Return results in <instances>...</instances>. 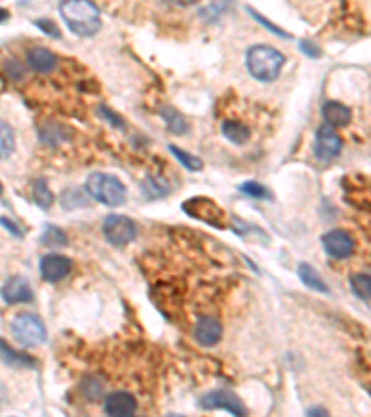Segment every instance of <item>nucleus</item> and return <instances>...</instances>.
<instances>
[{
	"mask_svg": "<svg viewBox=\"0 0 371 417\" xmlns=\"http://www.w3.org/2000/svg\"><path fill=\"white\" fill-rule=\"evenodd\" d=\"M60 14L71 32L80 37H91L101 30V11L86 0L61 2Z\"/></svg>",
	"mask_w": 371,
	"mask_h": 417,
	"instance_id": "1",
	"label": "nucleus"
},
{
	"mask_svg": "<svg viewBox=\"0 0 371 417\" xmlns=\"http://www.w3.org/2000/svg\"><path fill=\"white\" fill-rule=\"evenodd\" d=\"M284 58L277 48L269 45H253L247 51L245 63L250 76L260 82H273L284 67Z\"/></svg>",
	"mask_w": 371,
	"mask_h": 417,
	"instance_id": "2",
	"label": "nucleus"
},
{
	"mask_svg": "<svg viewBox=\"0 0 371 417\" xmlns=\"http://www.w3.org/2000/svg\"><path fill=\"white\" fill-rule=\"evenodd\" d=\"M86 191L91 199L104 206H121L126 200L125 184L113 175L108 173H93L86 180Z\"/></svg>",
	"mask_w": 371,
	"mask_h": 417,
	"instance_id": "3",
	"label": "nucleus"
},
{
	"mask_svg": "<svg viewBox=\"0 0 371 417\" xmlns=\"http://www.w3.org/2000/svg\"><path fill=\"white\" fill-rule=\"evenodd\" d=\"M11 336L23 347H37L46 339V329L37 315L24 312L11 321Z\"/></svg>",
	"mask_w": 371,
	"mask_h": 417,
	"instance_id": "4",
	"label": "nucleus"
},
{
	"mask_svg": "<svg viewBox=\"0 0 371 417\" xmlns=\"http://www.w3.org/2000/svg\"><path fill=\"white\" fill-rule=\"evenodd\" d=\"M102 232L110 245L125 247L138 236V227L126 215H108L102 222Z\"/></svg>",
	"mask_w": 371,
	"mask_h": 417,
	"instance_id": "5",
	"label": "nucleus"
},
{
	"mask_svg": "<svg viewBox=\"0 0 371 417\" xmlns=\"http://www.w3.org/2000/svg\"><path fill=\"white\" fill-rule=\"evenodd\" d=\"M199 406L204 410H227L234 417H247L245 404L241 403V398L236 393H232L228 389H215V391L203 395Z\"/></svg>",
	"mask_w": 371,
	"mask_h": 417,
	"instance_id": "6",
	"label": "nucleus"
},
{
	"mask_svg": "<svg viewBox=\"0 0 371 417\" xmlns=\"http://www.w3.org/2000/svg\"><path fill=\"white\" fill-rule=\"evenodd\" d=\"M182 208H184L186 213H190L191 217L208 222L212 227H221L223 222H225V212L213 200L206 199V197H193V199L186 200L182 204Z\"/></svg>",
	"mask_w": 371,
	"mask_h": 417,
	"instance_id": "7",
	"label": "nucleus"
},
{
	"mask_svg": "<svg viewBox=\"0 0 371 417\" xmlns=\"http://www.w3.org/2000/svg\"><path fill=\"white\" fill-rule=\"evenodd\" d=\"M343 141L338 135V132L329 125H323L315 132L314 153L315 158H320L321 162H330L342 153Z\"/></svg>",
	"mask_w": 371,
	"mask_h": 417,
	"instance_id": "8",
	"label": "nucleus"
},
{
	"mask_svg": "<svg viewBox=\"0 0 371 417\" xmlns=\"http://www.w3.org/2000/svg\"><path fill=\"white\" fill-rule=\"evenodd\" d=\"M321 243H323L325 252L336 259H345L355 252V240L347 230H342V228L327 232L321 237Z\"/></svg>",
	"mask_w": 371,
	"mask_h": 417,
	"instance_id": "9",
	"label": "nucleus"
},
{
	"mask_svg": "<svg viewBox=\"0 0 371 417\" xmlns=\"http://www.w3.org/2000/svg\"><path fill=\"white\" fill-rule=\"evenodd\" d=\"M73 269V262L60 254H46L39 262V271L46 282H60Z\"/></svg>",
	"mask_w": 371,
	"mask_h": 417,
	"instance_id": "10",
	"label": "nucleus"
},
{
	"mask_svg": "<svg viewBox=\"0 0 371 417\" xmlns=\"http://www.w3.org/2000/svg\"><path fill=\"white\" fill-rule=\"evenodd\" d=\"M2 299L8 304H21V302H32L34 292L26 278L23 277H11L8 282L2 286Z\"/></svg>",
	"mask_w": 371,
	"mask_h": 417,
	"instance_id": "11",
	"label": "nucleus"
},
{
	"mask_svg": "<svg viewBox=\"0 0 371 417\" xmlns=\"http://www.w3.org/2000/svg\"><path fill=\"white\" fill-rule=\"evenodd\" d=\"M138 408L134 395L126 393V391H116V393L108 395L104 410L110 417H126L132 416Z\"/></svg>",
	"mask_w": 371,
	"mask_h": 417,
	"instance_id": "12",
	"label": "nucleus"
},
{
	"mask_svg": "<svg viewBox=\"0 0 371 417\" xmlns=\"http://www.w3.org/2000/svg\"><path fill=\"white\" fill-rule=\"evenodd\" d=\"M193 334L197 343H200L204 347H212V345H215L221 339L223 329L219 321H215L213 317H200L197 324H195Z\"/></svg>",
	"mask_w": 371,
	"mask_h": 417,
	"instance_id": "13",
	"label": "nucleus"
},
{
	"mask_svg": "<svg viewBox=\"0 0 371 417\" xmlns=\"http://www.w3.org/2000/svg\"><path fill=\"white\" fill-rule=\"evenodd\" d=\"M321 115H323V119L327 120V125L334 128V126L349 125L352 113H351V108L342 104V102L329 101V102H325L323 106H321Z\"/></svg>",
	"mask_w": 371,
	"mask_h": 417,
	"instance_id": "14",
	"label": "nucleus"
},
{
	"mask_svg": "<svg viewBox=\"0 0 371 417\" xmlns=\"http://www.w3.org/2000/svg\"><path fill=\"white\" fill-rule=\"evenodd\" d=\"M0 361L6 364V366L19 367V369H30V367H36V360L32 356H28L24 352L15 351L11 345L0 338Z\"/></svg>",
	"mask_w": 371,
	"mask_h": 417,
	"instance_id": "15",
	"label": "nucleus"
},
{
	"mask_svg": "<svg viewBox=\"0 0 371 417\" xmlns=\"http://www.w3.org/2000/svg\"><path fill=\"white\" fill-rule=\"evenodd\" d=\"M26 61L37 73H51L56 67V54L43 46H34L28 51Z\"/></svg>",
	"mask_w": 371,
	"mask_h": 417,
	"instance_id": "16",
	"label": "nucleus"
},
{
	"mask_svg": "<svg viewBox=\"0 0 371 417\" xmlns=\"http://www.w3.org/2000/svg\"><path fill=\"white\" fill-rule=\"evenodd\" d=\"M221 132L234 145H245L250 138L249 126H245L240 120H225L221 125Z\"/></svg>",
	"mask_w": 371,
	"mask_h": 417,
	"instance_id": "17",
	"label": "nucleus"
},
{
	"mask_svg": "<svg viewBox=\"0 0 371 417\" xmlns=\"http://www.w3.org/2000/svg\"><path fill=\"white\" fill-rule=\"evenodd\" d=\"M299 278H301V282L306 287H310L314 292L329 293V287L323 282V278L320 277V273L310 264H299Z\"/></svg>",
	"mask_w": 371,
	"mask_h": 417,
	"instance_id": "18",
	"label": "nucleus"
},
{
	"mask_svg": "<svg viewBox=\"0 0 371 417\" xmlns=\"http://www.w3.org/2000/svg\"><path fill=\"white\" fill-rule=\"evenodd\" d=\"M160 115L166 120L167 128L171 130L173 134L181 135L188 130V120H186V117L173 106H163L162 110H160Z\"/></svg>",
	"mask_w": 371,
	"mask_h": 417,
	"instance_id": "19",
	"label": "nucleus"
},
{
	"mask_svg": "<svg viewBox=\"0 0 371 417\" xmlns=\"http://www.w3.org/2000/svg\"><path fill=\"white\" fill-rule=\"evenodd\" d=\"M14 150H15L14 128H11L6 120L0 119V160L11 156Z\"/></svg>",
	"mask_w": 371,
	"mask_h": 417,
	"instance_id": "20",
	"label": "nucleus"
},
{
	"mask_svg": "<svg viewBox=\"0 0 371 417\" xmlns=\"http://www.w3.org/2000/svg\"><path fill=\"white\" fill-rule=\"evenodd\" d=\"M34 200L43 210H49L52 206V202H54L52 191L49 190V184H46L45 178H37L34 182Z\"/></svg>",
	"mask_w": 371,
	"mask_h": 417,
	"instance_id": "21",
	"label": "nucleus"
},
{
	"mask_svg": "<svg viewBox=\"0 0 371 417\" xmlns=\"http://www.w3.org/2000/svg\"><path fill=\"white\" fill-rule=\"evenodd\" d=\"M351 289L360 301H370L371 297V278L366 273H358L351 277Z\"/></svg>",
	"mask_w": 371,
	"mask_h": 417,
	"instance_id": "22",
	"label": "nucleus"
},
{
	"mask_svg": "<svg viewBox=\"0 0 371 417\" xmlns=\"http://www.w3.org/2000/svg\"><path fill=\"white\" fill-rule=\"evenodd\" d=\"M41 243L45 247H65L67 245V234L56 225H46L41 236Z\"/></svg>",
	"mask_w": 371,
	"mask_h": 417,
	"instance_id": "23",
	"label": "nucleus"
},
{
	"mask_svg": "<svg viewBox=\"0 0 371 417\" xmlns=\"http://www.w3.org/2000/svg\"><path fill=\"white\" fill-rule=\"evenodd\" d=\"M169 150L175 154L176 160H178V162H181L182 165L188 169V171H200V169H203V162H200L199 158L191 156L190 153L182 150L181 147H176V145H169Z\"/></svg>",
	"mask_w": 371,
	"mask_h": 417,
	"instance_id": "24",
	"label": "nucleus"
},
{
	"mask_svg": "<svg viewBox=\"0 0 371 417\" xmlns=\"http://www.w3.org/2000/svg\"><path fill=\"white\" fill-rule=\"evenodd\" d=\"M238 190L241 191V193H245L247 197H253V199H264V200H269L271 199V195H269V191L265 190L264 185H260L258 182H245V184H241Z\"/></svg>",
	"mask_w": 371,
	"mask_h": 417,
	"instance_id": "25",
	"label": "nucleus"
},
{
	"mask_svg": "<svg viewBox=\"0 0 371 417\" xmlns=\"http://www.w3.org/2000/svg\"><path fill=\"white\" fill-rule=\"evenodd\" d=\"M247 11H249V14L253 15V17H255L256 23H260V24H262V26L268 28V30H269V32H271V34H275V36H278V37H283V39H288V37H290V34L284 32L283 28H278V26H275L273 23H269L268 19L264 17V15L258 14V11H255V9H253V8H247Z\"/></svg>",
	"mask_w": 371,
	"mask_h": 417,
	"instance_id": "26",
	"label": "nucleus"
},
{
	"mask_svg": "<svg viewBox=\"0 0 371 417\" xmlns=\"http://www.w3.org/2000/svg\"><path fill=\"white\" fill-rule=\"evenodd\" d=\"M34 24H36V26L39 28L41 32H45L46 36L54 37V39H60V37H61L60 28L56 26V23H54V21H51V19H37V21Z\"/></svg>",
	"mask_w": 371,
	"mask_h": 417,
	"instance_id": "27",
	"label": "nucleus"
},
{
	"mask_svg": "<svg viewBox=\"0 0 371 417\" xmlns=\"http://www.w3.org/2000/svg\"><path fill=\"white\" fill-rule=\"evenodd\" d=\"M299 46H301L303 54H306L308 58H320L321 56L320 46L315 45V43L308 41V39H303V41H299Z\"/></svg>",
	"mask_w": 371,
	"mask_h": 417,
	"instance_id": "28",
	"label": "nucleus"
},
{
	"mask_svg": "<svg viewBox=\"0 0 371 417\" xmlns=\"http://www.w3.org/2000/svg\"><path fill=\"white\" fill-rule=\"evenodd\" d=\"M101 113H102V115H104V117H106V119L110 120V123H111V125H113V126H117V128H125V123H123V119H121V117H117L116 113H113V111L108 110V108L102 106V108H101Z\"/></svg>",
	"mask_w": 371,
	"mask_h": 417,
	"instance_id": "29",
	"label": "nucleus"
},
{
	"mask_svg": "<svg viewBox=\"0 0 371 417\" xmlns=\"http://www.w3.org/2000/svg\"><path fill=\"white\" fill-rule=\"evenodd\" d=\"M8 73L11 74L14 78H19V76H23L24 69H23V67H21V65L17 63V61L11 60V61H8Z\"/></svg>",
	"mask_w": 371,
	"mask_h": 417,
	"instance_id": "30",
	"label": "nucleus"
},
{
	"mask_svg": "<svg viewBox=\"0 0 371 417\" xmlns=\"http://www.w3.org/2000/svg\"><path fill=\"white\" fill-rule=\"evenodd\" d=\"M0 222H2V225H4V228H8V230L11 232L14 236H23V230H21V228L15 227V222L14 221H9V219L2 217V219H0Z\"/></svg>",
	"mask_w": 371,
	"mask_h": 417,
	"instance_id": "31",
	"label": "nucleus"
},
{
	"mask_svg": "<svg viewBox=\"0 0 371 417\" xmlns=\"http://www.w3.org/2000/svg\"><path fill=\"white\" fill-rule=\"evenodd\" d=\"M306 417H330V413L323 406H314L306 412Z\"/></svg>",
	"mask_w": 371,
	"mask_h": 417,
	"instance_id": "32",
	"label": "nucleus"
},
{
	"mask_svg": "<svg viewBox=\"0 0 371 417\" xmlns=\"http://www.w3.org/2000/svg\"><path fill=\"white\" fill-rule=\"evenodd\" d=\"M9 17V11L4 8H0V23H4V21H8Z\"/></svg>",
	"mask_w": 371,
	"mask_h": 417,
	"instance_id": "33",
	"label": "nucleus"
},
{
	"mask_svg": "<svg viewBox=\"0 0 371 417\" xmlns=\"http://www.w3.org/2000/svg\"><path fill=\"white\" fill-rule=\"evenodd\" d=\"M167 417H182V416H178V413H171V416H167Z\"/></svg>",
	"mask_w": 371,
	"mask_h": 417,
	"instance_id": "34",
	"label": "nucleus"
},
{
	"mask_svg": "<svg viewBox=\"0 0 371 417\" xmlns=\"http://www.w3.org/2000/svg\"><path fill=\"white\" fill-rule=\"evenodd\" d=\"M0 193H2V184H0Z\"/></svg>",
	"mask_w": 371,
	"mask_h": 417,
	"instance_id": "35",
	"label": "nucleus"
},
{
	"mask_svg": "<svg viewBox=\"0 0 371 417\" xmlns=\"http://www.w3.org/2000/svg\"><path fill=\"white\" fill-rule=\"evenodd\" d=\"M126 417H136V416H134V413H132V416H126Z\"/></svg>",
	"mask_w": 371,
	"mask_h": 417,
	"instance_id": "36",
	"label": "nucleus"
}]
</instances>
